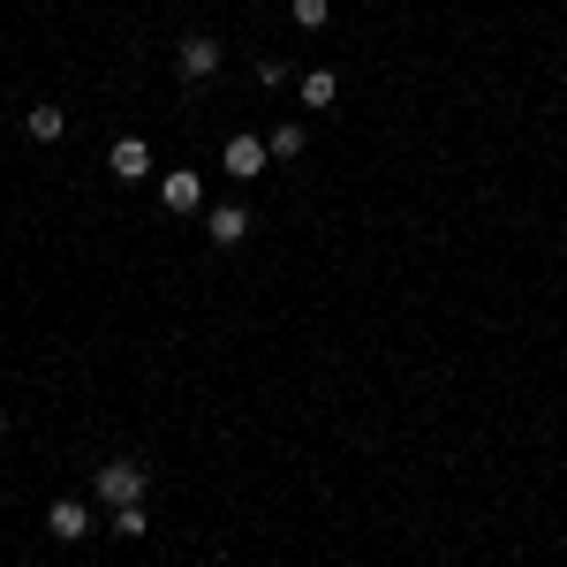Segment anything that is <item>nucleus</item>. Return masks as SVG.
Masks as SVG:
<instances>
[{
	"label": "nucleus",
	"mask_w": 567,
	"mask_h": 567,
	"mask_svg": "<svg viewBox=\"0 0 567 567\" xmlns=\"http://www.w3.org/2000/svg\"><path fill=\"white\" fill-rule=\"evenodd\" d=\"M91 492H99L106 507H136V499H144V470H136V462H106V470L91 477Z\"/></svg>",
	"instance_id": "obj_1"
},
{
	"label": "nucleus",
	"mask_w": 567,
	"mask_h": 567,
	"mask_svg": "<svg viewBox=\"0 0 567 567\" xmlns=\"http://www.w3.org/2000/svg\"><path fill=\"white\" fill-rule=\"evenodd\" d=\"M265 159H272V144H265V136H227V152H219V167H227V175L235 182H258L265 175Z\"/></svg>",
	"instance_id": "obj_2"
},
{
	"label": "nucleus",
	"mask_w": 567,
	"mask_h": 567,
	"mask_svg": "<svg viewBox=\"0 0 567 567\" xmlns=\"http://www.w3.org/2000/svg\"><path fill=\"white\" fill-rule=\"evenodd\" d=\"M106 175L114 182H144L152 175V144H144V136H122V144L106 152Z\"/></svg>",
	"instance_id": "obj_3"
},
{
	"label": "nucleus",
	"mask_w": 567,
	"mask_h": 567,
	"mask_svg": "<svg viewBox=\"0 0 567 567\" xmlns=\"http://www.w3.org/2000/svg\"><path fill=\"white\" fill-rule=\"evenodd\" d=\"M175 69L189 76V84L219 76V39H182V45H175Z\"/></svg>",
	"instance_id": "obj_4"
},
{
	"label": "nucleus",
	"mask_w": 567,
	"mask_h": 567,
	"mask_svg": "<svg viewBox=\"0 0 567 567\" xmlns=\"http://www.w3.org/2000/svg\"><path fill=\"white\" fill-rule=\"evenodd\" d=\"M45 529H53L61 545H76V537H91V507L84 499H53V507H45Z\"/></svg>",
	"instance_id": "obj_5"
},
{
	"label": "nucleus",
	"mask_w": 567,
	"mask_h": 567,
	"mask_svg": "<svg viewBox=\"0 0 567 567\" xmlns=\"http://www.w3.org/2000/svg\"><path fill=\"white\" fill-rule=\"evenodd\" d=\"M159 205H167V213H197V205H205V182L189 175V167H175V175L159 182Z\"/></svg>",
	"instance_id": "obj_6"
},
{
	"label": "nucleus",
	"mask_w": 567,
	"mask_h": 567,
	"mask_svg": "<svg viewBox=\"0 0 567 567\" xmlns=\"http://www.w3.org/2000/svg\"><path fill=\"white\" fill-rule=\"evenodd\" d=\"M205 235H213L219 250H235V243L250 235V213H243V205H213V213H205Z\"/></svg>",
	"instance_id": "obj_7"
},
{
	"label": "nucleus",
	"mask_w": 567,
	"mask_h": 567,
	"mask_svg": "<svg viewBox=\"0 0 567 567\" xmlns=\"http://www.w3.org/2000/svg\"><path fill=\"white\" fill-rule=\"evenodd\" d=\"M23 130H31V144H61L69 114H61V106H31V114H23Z\"/></svg>",
	"instance_id": "obj_8"
},
{
	"label": "nucleus",
	"mask_w": 567,
	"mask_h": 567,
	"mask_svg": "<svg viewBox=\"0 0 567 567\" xmlns=\"http://www.w3.org/2000/svg\"><path fill=\"white\" fill-rule=\"evenodd\" d=\"M296 91H303V106H333L341 99V76L333 69H310V76H296Z\"/></svg>",
	"instance_id": "obj_9"
},
{
	"label": "nucleus",
	"mask_w": 567,
	"mask_h": 567,
	"mask_svg": "<svg viewBox=\"0 0 567 567\" xmlns=\"http://www.w3.org/2000/svg\"><path fill=\"white\" fill-rule=\"evenodd\" d=\"M265 144H272V159H303V144H310V136H303V122H280V130L265 136Z\"/></svg>",
	"instance_id": "obj_10"
},
{
	"label": "nucleus",
	"mask_w": 567,
	"mask_h": 567,
	"mask_svg": "<svg viewBox=\"0 0 567 567\" xmlns=\"http://www.w3.org/2000/svg\"><path fill=\"white\" fill-rule=\"evenodd\" d=\"M326 16H333L326 0H296V31H326Z\"/></svg>",
	"instance_id": "obj_11"
},
{
	"label": "nucleus",
	"mask_w": 567,
	"mask_h": 567,
	"mask_svg": "<svg viewBox=\"0 0 567 567\" xmlns=\"http://www.w3.org/2000/svg\"><path fill=\"white\" fill-rule=\"evenodd\" d=\"M258 84H265V91H280V84H296V69H288V61H272V53H265V61H258Z\"/></svg>",
	"instance_id": "obj_12"
},
{
	"label": "nucleus",
	"mask_w": 567,
	"mask_h": 567,
	"mask_svg": "<svg viewBox=\"0 0 567 567\" xmlns=\"http://www.w3.org/2000/svg\"><path fill=\"white\" fill-rule=\"evenodd\" d=\"M114 537H144V499L136 507H114Z\"/></svg>",
	"instance_id": "obj_13"
},
{
	"label": "nucleus",
	"mask_w": 567,
	"mask_h": 567,
	"mask_svg": "<svg viewBox=\"0 0 567 567\" xmlns=\"http://www.w3.org/2000/svg\"><path fill=\"white\" fill-rule=\"evenodd\" d=\"M0 432H8V409H0Z\"/></svg>",
	"instance_id": "obj_14"
}]
</instances>
